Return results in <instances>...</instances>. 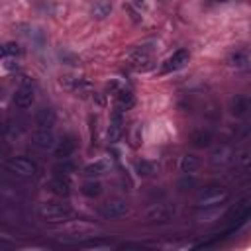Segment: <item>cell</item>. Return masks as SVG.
Returning <instances> with one entry per match:
<instances>
[{
  "label": "cell",
  "mask_w": 251,
  "mask_h": 251,
  "mask_svg": "<svg viewBox=\"0 0 251 251\" xmlns=\"http://www.w3.org/2000/svg\"><path fill=\"white\" fill-rule=\"evenodd\" d=\"M151 65H153V57L143 47H139L135 53L129 55V67L135 71H147V69H151Z\"/></svg>",
  "instance_id": "obj_10"
},
{
  "label": "cell",
  "mask_w": 251,
  "mask_h": 251,
  "mask_svg": "<svg viewBox=\"0 0 251 251\" xmlns=\"http://www.w3.org/2000/svg\"><path fill=\"white\" fill-rule=\"evenodd\" d=\"M133 102H135V98H133V94L129 90H120L116 94V108H120L122 112L129 110L133 106Z\"/></svg>",
  "instance_id": "obj_24"
},
{
  "label": "cell",
  "mask_w": 251,
  "mask_h": 251,
  "mask_svg": "<svg viewBox=\"0 0 251 251\" xmlns=\"http://www.w3.org/2000/svg\"><path fill=\"white\" fill-rule=\"evenodd\" d=\"M124 133V118H122V110L120 108H114V114H112V120H110V127H108V141L110 143H116Z\"/></svg>",
  "instance_id": "obj_13"
},
{
  "label": "cell",
  "mask_w": 251,
  "mask_h": 251,
  "mask_svg": "<svg viewBox=\"0 0 251 251\" xmlns=\"http://www.w3.org/2000/svg\"><path fill=\"white\" fill-rule=\"evenodd\" d=\"M233 167L239 173H251V149H243L233 155Z\"/></svg>",
  "instance_id": "obj_20"
},
{
  "label": "cell",
  "mask_w": 251,
  "mask_h": 251,
  "mask_svg": "<svg viewBox=\"0 0 251 251\" xmlns=\"http://www.w3.org/2000/svg\"><path fill=\"white\" fill-rule=\"evenodd\" d=\"M20 53H22V49L16 41H8L2 45V57H18Z\"/></svg>",
  "instance_id": "obj_27"
},
{
  "label": "cell",
  "mask_w": 251,
  "mask_h": 251,
  "mask_svg": "<svg viewBox=\"0 0 251 251\" xmlns=\"http://www.w3.org/2000/svg\"><path fill=\"white\" fill-rule=\"evenodd\" d=\"M135 169H137V175H141V176H149V175L155 173V165L151 161H147V159L137 161L135 163Z\"/></svg>",
  "instance_id": "obj_26"
},
{
  "label": "cell",
  "mask_w": 251,
  "mask_h": 251,
  "mask_svg": "<svg viewBox=\"0 0 251 251\" xmlns=\"http://www.w3.org/2000/svg\"><path fill=\"white\" fill-rule=\"evenodd\" d=\"M214 2H227V0H214Z\"/></svg>",
  "instance_id": "obj_30"
},
{
  "label": "cell",
  "mask_w": 251,
  "mask_h": 251,
  "mask_svg": "<svg viewBox=\"0 0 251 251\" xmlns=\"http://www.w3.org/2000/svg\"><path fill=\"white\" fill-rule=\"evenodd\" d=\"M73 171H75V163H73V161H69V157H67V159H59V161H57V165L53 167V173L63 175V176L71 175Z\"/></svg>",
  "instance_id": "obj_25"
},
{
  "label": "cell",
  "mask_w": 251,
  "mask_h": 251,
  "mask_svg": "<svg viewBox=\"0 0 251 251\" xmlns=\"http://www.w3.org/2000/svg\"><path fill=\"white\" fill-rule=\"evenodd\" d=\"M33 100H35V92H33V86H31V82H27V84H20L16 90H14V104L18 106V108H29L31 104H33Z\"/></svg>",
  "instance_id": "obj_8"
},
{
  "label": "cell",
  "mask_w": 251,
  "mask_h": 251,
  "mask_svg": "<svg viewBox=\"0 0 251 251\" xmlns=\"http://www.w3.org/2000/svg\"><path fill=\"white\" fill-rule=\"evenodd\" d=\"M224 206L220 204V206H204V208H200V212L196 214V218L200 220V222H214V220H218L222 214H224Z\"/></svg>",
  "instance_id": "obj_21"
},
{
  "label": "cell",
  "mask_w": 251,
  "mask_h": 251,
  "mask_svg": "<svg viewBox=\"0 0 251 251\" xmlns=\"http://www.w3.org/2000/svg\"><path fill=\"white\" fill-rule=\"evenodd\" d=\"M75 149H76V137H73V135H65L61 141H57V145H55V157L57 159H67V157H71L73 153H75Z\"/></svg>",
  "instance_id": "obj_14"
},
{
  "label": "cell",
  "mask_w": 251,
  "mask_h": 251,
  "mask_svg": "<svg viewBox=\"0 0 251 251\" xmlns=\"http://www.w3.org/2000/svg\"><path fill=\"white\" fill-rule=\"evenodd\" d=\"M233 155H235V151L229 145H218L210 153V163L212 165H226V163L233 161Z\"/></svg>",
  "instance_id": "obj_16"
},
{
  "label": "cell",
  "mask_w": 251,
  "mask_h": 251,
  "mask_svg": "<svg viewBox=\"0 0 251 251\" xmlns=\"http://www.w3.org/2000/svg\"><path fill=\"white\" fill-rule=\"evenodd\" d=\"M133 4L135 6H143V0H133Z\"/></svg>",
  "instance_id": "obj_29"
},
{
  "label": "cell",
  "mask_w": 251,
  "mask_h": 251,
  "mask_svg": "<svg viewBox=\"0 0 251 251\" xmlns=\"http://www.w3.org/2000/svg\"><path fill=\"white\" fill-rule=\"evenodd\" d=\"M45 188H47L51 194L61 196V198L71 194V182H69V178L63 176V175H55L51 180H47V182H45Z\"/></svg>",
  "instance_id": "obj_9"
},
{
  "label": "cell",
  "mask_w": 251,
  "mask_h": 251,
  "mask_svg": "<svg viewBox=\"0 0 251 251\" xmlns=\"http://www.w3.org/2000/svg\"><path fill=\"white\" fill-rule=\"evenodd\" d=\"M102 182L100 180H96V178H88L86 182H82V186H80V192L84 194V196H88V198H98L100 194H102Z\"/></svg>",
  "instance_id": "obj_23"
},
{
  "label": "cell",
  "mask_w": 251,
  "mask_h": 251,
  "mask_svg": "<svg viewBox=\"0 0 251 251\" xmlns=\"http://www.w3.org/2000/svg\"><path fill=\"white\" fill-rule=\"evenodd\" d=\"M31 143L39 149H55L57 137L51 129H39L37 127V131H33V135H31Z\"/></svg>",
  "instance_id": "obj_11"
},
{
  "label": "cell",
  "mask_w": 251,
  "mask_h": 251,
  "mask_svg": "<svg viewBox=\"0 0 251 251\" xmlns=\"http://www.w3.org/2000/svg\"><path fill=\"white\" fill-rule=\"evenodd\" d=\"M55 122H57V114H55L53 108L43 106V108H39L35 112V126L39 129H51L55 126Z\"/></svg>",
  "instance_id": "obj_12"
},
{
  "label": "cell",
  "mask_w": 251,
  "mask_h": 251,
  "mask_svg": "<svg viewBox=\"0 0 251 251\" xmlns=\"http://www.w3.org/2000/svg\"><path fill=\"white\" fill-rule=\"evenodd\" d=\"M73 208L71 204L63 202V200H49L39 204V216L47 222H63L67 218H71Z\"/></svg>",
  "instance_id": "obj_2"
},
{
  "label": "cell",
  "mask_w": 251,
  "mask_h": 251,
  "mask_svg": "<svg viewBox=\"0 0 251 251\" xmlns=\"http://www.w3.org/2000/svg\"><path fill=\"white\" fill-rule=\"evenodd\" d=\"M188 59H190V53H188L186 49H178V51H175L171 57H167V59L163 61L161 73H163V75H165V73H175V71L186 67Z\"/></svg>",
  "instance_id": "obj_7"
},
{
  "label": "cell",
  "mask_w": 251,
  "mask_h": 251,
  "mask_svg": "<svg viewBox=\"0 0 251 251\" xmlns=\"http://www.w3.org/2000/svg\"><path fill=\"white\" fill-rule=\"evenodd\" d=\"M176 216V210L169 204H151L143 210V222L147 224H169Z\"/></svg>",
  "instance_id": "obj_3"
},
{
  "label": "cell",
  "mask_w": 251,
  "mask_h": 251,
  "mask_svg": "<svg viewBox=\"0 0 251 251\" xmlns=\"http://www.w3.org/2000/svg\"><path fill=\"white\" fill-rule=\"evenodd\" d=\"M198 169H200V159L194 153H186V155L180 157V161H178V171L180 173L190 175V173H194Z\"/></svg>",
  "instance_id": "obj_17"
},
{
  "label": "cell",
  "mask_w": 251,
  "mask_h": 251,
  "mask_svg": "<svg viewBox=\"0 0 251 251\" xmlns=\"http://www.w3.org/2000/svg\"><path fill=\"white\" fill-rule=\"evenodd\" d=\"M59 57H61V59L65 57V59L69 61V65H78V63H80V59L75 57V55H71V53H59Z\"/></svg>",
  "instance_id": "obj_28"
},
{
  "label": "cell",
  "mask_w": 251,
  "mask_h": 251,
  "mask_svg": "<svg viewBox=\"0 0 251 251\" xmlns=\"http://www.w3.org/2000/svg\"><path fill=\"white\" fill-rule=\"evenodd\" d=\"M112 0H98V2H94L92 4V8H90V16L94 18V20H106L110 14H112Z\"/></svg>",
  "instance_id": "obj_18"
},
{
  "label": "cell",
  "mask_w": 251,
  "mask_h": 251,
  "mask_svg": "<svg viewBox=\"0 0 251 251\" xmlns=\"http://www.w3.org/2000/svg\"><path fill=\"white\" fill-rule=\"evenodd\" d=\"M127 214H129V204L126 200H122V198L108 200L100 208V216L106 218V220H120V218L127 216Z\"/></svg>",
  "instance_id": "obj_5"
},
{
  "label": "cell",
  "mask_w": 251,
  "mask_h": 251,
  "mask_svg": "<svg viewBox=\"0 0 251 251\" xmlns=\"http://www.w3.org/2000/svg\"><path fill=\"white\" fill-rule=\"evenodd\" d=\"M227 198H229V190L226 186H222V184H210V186H204L196 194L194 204L198 208H204V206H220Z\"/></svg>",
  "instance_id": "obj_1"
},
{
  "label": "cell",
  "mask_w": 251,
  "mask_h": 251,
  "mask_svg": "<svg viewBox=\"0 0 251 251\" xmlns=\"http://www.w3.org/2000/svg\"><path fill=\"white\" fill-rule=\"evenodd\" d=\"M227 110L233 118H245L251 114V98L245 94H235L227 102Z\"/></svg>",
  "instance_id": "obj_6"
},
{
  "label": "cell",
  "mask_w": 251,
  "mask_h": 251,
  "mask_svg": "<svg viewBox=\"0 0 251 251\" xmlns=\"http://www.w3.org/2000/svg\"><path fill=\"white\" fill-rule=\"evenodd\" d=\"M188 141L192 143V147H196V149H206V147H210L212 145V133L208 131V129H204V127H198V129H194V131H190V135H188Z\"/></svg>",
  "instance_id": "obj_15"
},
{
  "label": "cell",
  "mask_w": 251,
  "mask_h": 251,
  "mask_svg": "<svg viewBox=\"0 0 251 251\" xmlns=\"http://www.w3.org/2000/svg\"><path fill=\"white\" fill-rule=\"evenodd\" d=\"M108 169H110V163L106 159H98V161H94V163H90V165L84 167V175L90 176V178H94V176L104 175Z\"/></svg>",
  "instance_id": "obj_22"
},
{
  "label": "cell",
  "mask_w": 251,
  "mask_h": 251,
  "mask_svg": "<svg viewBox=\"0 0 251 251\" xmlns=\"http://www.w3.org/2000/svg\"><path fill=\"white\" fill-rule=\"evenodd\" d=\"M227 65L233 69H245L249 65V53L245 49H235L227 55Z\"/></svg>",
  "instance_id": "obj_19"
},
{
  "label": "cell",
  "mask_w": 251,
  "mask_h": 251,
  "mask_svg": "<svg viewBox=\"0 0 251 251\" xmlns=\"http://www.w3.org/2000/svg\"><path fill=\"white\" fill-rule=\"evenodd\" d=\"M4 167L10 171V173H16L20 176H33L39 173V167L35 161H31L29 157H10L4 161Z\"/></svg>",
  "instance_id": "obj_4"
}]
</instances>
